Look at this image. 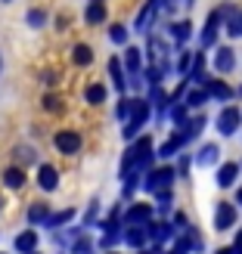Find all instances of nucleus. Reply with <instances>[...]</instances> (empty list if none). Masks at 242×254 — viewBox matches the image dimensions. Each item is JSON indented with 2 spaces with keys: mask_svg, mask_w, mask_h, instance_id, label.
I'll return each mask as SVG.
<instances>
[{
  "mask_svg": "<svg viewBox=\"0 0 242 254\" xmlns=\"http://www.w3.org/2000/svg\"><path fill=\"white\" fill-rule=\"evenodd\" d=\"M152 161V139L143 136V139H137V143L124 152V164H121V177H127L134 168H146V164Z\"/></svg>",
  "mask_w": 242,
  "mask_h": 254,
  "instance_id": "nucleus-1",
  "label": "nucleus"
},
{
  "mask_svg": "<svg viewBox=\"0 0 242 254\" xmlns=\"http://www.w3.org/2000/svg\"><path fill=\"white\" fill-rule=\"evenodd\" d=\"M131 121H127V127H124V136L127 139H134V133L140 130V127L146 124V118H149V103L146 99H134L131 103V115H127Z\"/></svg>",
  "mask_w": 242,
  "mask_h": 254,
  "instance_id": "nucleus-2",
  "label": "nucleus"
},
{
  "mask_svg": "<svg viewBox=\"0 0 242 254\" xmlns=\"http://www.w3.org/2000/svg\"><path fill=\"white\" fill-rule=\"evenodd\" d=\"M242 124V112H239V106H227L221 115H218V130L224 133V136H230V133H236V127Z\"/></svg>",
  "mask_w": 242,
  "mask_h": 254,
  "instance_id": "nucleus-3",
  "label": "nucleus"
},
{
  "mask_svg": "<svg viewBox=\"0 0 242 254\" xmlns=\"http://www.w3.org/2000/svg\"><path fill=\"white\" fill-rule=\"evenodd\" d=\"M174 177L177 174L171 168H156V171L149 174V180H146V189H149V192H161V189H168L174 183Z\"/></svg>",
  "mask_w": 242,
  "mask_h": 254,
  "instance_id": "nucleus-4",
  "label": "nucleus"
},
{
  "mask_svg": "<svg viewBox=\"0 0 242 254\" xmlns=\"http://www.w3.org/2000/svg\"><path fill=\"white\" fill-rule=\"evenodd\" d=\"M236 226V208L230 205V201H221L218 211H214V230H233Z\"/></svg>",
  "mask_w": 242,
  "mask_h": 254,
  "instance_id": "nucleus-5",
  "label": "nucleus"
},
{
  "mask_svg": "<svg viewBox=\"0 0 242 254\" xmlns=\"http://www.w3.org/2000/svg\"><path fill=\"white\" fill-rule=\"evenodd\" d=\"M53 143H56V149L62 152V155H75V152H81V136L75 130H59Z\"/></svg>",
  "mask_w": 242,
  "mask_h": 254,
  "instance_id": "nucleus-6",
  "label": "nucleus"
},
{
  "mask_svg": "<svg viewBox=\"0 0 242 254\" xmlns=\"http://www.w3.org/2000/svg\"><path fill=\"white\" fill-rule=\"evenodd\" d=\"M205 93L214 96V99H221V103H227V99H233V96H236L233 87H230V84H224V81H218V78L205 84Z\"/></svg>",
  "mask_w": 242,
  "mask_h": 254,
  "instance_id": "nucleus-7",
  "label": "nucleus"
},
{
  "mask_svg": "<svg viewBox=\"0 0 242 254\" xmlns=\"http://www.w3.org/2000/svg\"><path fill=\"white\" fill-rule=\"evenodd\" d=\"M149 217H152V208L149 205H134L131 211L124 214V223L127 226H143V223H149Z\"/></svg>",
  "mask_w": 242,
  "mask_h": 254,
  "instance_id": "nucleus-8",
  "label": "nucleus"
},
{
  "mask_svg": "<svg viewBox=\"0 0 242 254\" xmlns=\"http://www.w3.org/2000/svg\"><path fill=\"white\" fill-rule=\"evenodd\" d=\"M37 183H41V189H47V192H53V189L59 186V174L53 164H41V171H37Z\"/></svg>",
  "mask_w": 242,
  "mask_h": 254,
  "instance_id": "nucleus-9",
  "label": "nucleus"
},
{
  "mask_svg": "<svg viewBox=\"0 0 242 254\" xmlns=\"http://www.w3.org/2000/svg\"><path fill=\"white\" fill-rule=\"evenodd\" d=\"M124 65H127V74H131L134 84H137V78H140V65H143V56H140L137 47H127V50H124Z\"/></svg>",
  "mask_w": 242,
  "mask_h": 254,
  "instance_id": "nucleus-10",
  "label": "nucleus"
},
{
  "mask_svg": "<svg viewBox=\"0 0 242 254\" xmlns=\"http://www.w3.org/2000/svg\"><path fill=\"white\" fill-rule=\"evenodd\" d=\"M146 236L149 239H156V242H168V239L174 236V226L171 223H146Z\"/></svg>",
  "mask_w": 242,
  "mask_h": 254,
  "instance_id": "nucleus-11",
  "label": "nucleus"
},
{
  "mask_svg": "<svg viewBox=\"0 0 242 254\" xmlns=\"http://www.w3.org/2000/svg\"><path fill=\"white\" fill-rule=\"evenodd\" d=\"M236 177H239V164L236 161H227V164H221V171H218V186H233L236 183Z\"/></svg>",
  "mask_w": 242,
  "mask_h": 254,
  "instance_id": "nucleus-12",
  "label": "nucleus"
},
{
  "mask_svg": "<svg viewBox=\"0 0 242 254\" xmlns=\"http://www.w3.org/2000/svg\"><path fill=\"white\" fill-rule=\"evenodd\" d=\"M34 248H37V233H34V230H25V233L16 236V251H22V254H34Z\"/></svg>",
  "mask_w": 242,
  "mask_h": 254,
  "instance_id": "nucleus-13",
  "label": "nucleus"
},
{
  "mask_svg": "<svg viewBox=\"0 0 242 254\" xmlns=\"http://www.w3.org/2000/svg\"><path fill=\"white\" fill-rule=\"evenodd\" d=\"M233 65H236L233 50H230V47H221L218 56H214V68H218V71H233Z\"/></svg>",
  "mask_w": 242,
  "mask_h": 254,
  "instance_id": "nucleus-14",
  "label": "nucleus"
},
{
  "mask_svg": "<svg viewBox=\"0 0 242 254\" xmlns=\"http://www.w3.org/2000/svg\"><path fill=\"white\" fill-rule=\"evenodd\" d=\"M146 239H149V236H146V223H143V226H131V230L124 233V242L131 245V248H143Z\"/></svg>",
  "mask_w": 242,
  "mask_h": 254,
  "instance_id": "nucleus-15",
  "label": "nucleus"
},
{
  "mask_svg": "<svg viewBox=\"0 0 242 254\" xmlns=\"http://www.w3.org/2000/svg\"><path fill=\"white\" fill-rule=\"evenodd\" d=\"M3 183H6L9 189H22V186H25V171H22V168H6V171H3Z\"/></svg>",
  "mask_w": 242,
  "mask_h": 254,
  "instance_id": "nucleus-16",
  "label": "nucleus"
},
{
  "mask_svg": "<svg viewBox=\"0 0 242 254\" xmlns=\"http://www.w3.org/2000/svg\"><path fill=\"white\" fill-rule=\"evenodd\" d=\"M72 62H75V65H90V62H93V50L87 44H78L72 50Z\"/></svg>",
  "mask_w": 242,
  "mask_h": 254,
  "instance_id": "nucleus-17",
  "label": "nucleus"
},
{
  "mask_svg": "<svg viewBox=\"0 0 242 254\" xmlns=\"http://www.w3.org/2000/svg\"><path fill=\"white\" fill-rule=\"evenodd\" d=\"M218 25H221V12H208L205 34H202V41H205V44H214V37H218Z\"/></svg>",
  "mask_w": 242,
  "mask_h": 254,
  "instance_id": "nucleus-18",
  "label": "nucleus"
},
{
  "mask_svg": "<svg viewBox=\"0 0 242 254\" xmlns=\"http://www.w3.org/2000/svg\"><path fill=\"white\" fill-rule=\"evenodd\" d=\"M218 158H221V149L211 143V146H202V152H199L196 161L202 164V168H208V164H218Z\"/></svg>",
  "mask_w": 242,
  "mask_h": 254,
  "instance_id": "nucleus-19",
  "label": "nucleus"
},
{
  "mask_svg": "<svg viewBox=\"0 0 242 254\" xmlns=\"http://www.w3.org/2000/svg\"><path fill=\"white\" fill-rule=\"evenodd\" d=\"M84 99H87L90 106H99V103H106V87H103V84H90V87L84 90Z\"/></svg>",
  "mask_w": 242,
  "mask_h": 254,
  "instance_id": "nucleus-20",
  "label": "nucleus"
},
{
  "mask_svg": "<svg viewBox=\"0 0 242 254\" xmlns=\"http://www.w3.org/2000/svg\"><path fill=\"white\" fill-rule=\"evenodd\" d=\"M47 217H50V208L44 205V201H34V205L28 208V223H34V226H37V223H44Z\"/></svg>",
  "mask_w": 242,
  "mask_h": 254,
  "instance_id": "nucleus-21",
  "label": "nucleus"
},
{
  "mask_svg": "<svg viewBox=\"0 0 242 254\" xmlns=\"http://www.w3.org/2000/svg\"><path fill=\"white\" fill-rule=\"evenodd\" d=\"M84 16H87V22H90V25H99V22H106V6L103 3H87Z\"/></svg>",
  "mask_w": 242,
  "mask_h": 254,
  "instance_id": "nucleus-22",
  "label": "nucleus"
},
{
  "mask_svg": "<svg viewBox=\"0 0 242 254\" xmlns=\"http://www.w3.org/2000/svg\"><path fill=\"white\" fill-rule=\"evenodd\" d=\"M109 74L115 81L118 90H124V71H121V59H109Z\"/></svg>",
  "mask_w": 242,
  "mask_h": 254,
  "instance_id": "nucleus-23",
  "label": "nucleus"
},
{
  "mask_svg": "<svg viewBox=\"0 0 242 254\" xmlns=\"http://www.w3.org/2000/svg\"><path fill=\"white\" fill-rule=\"evenodd\" d=\"M72 217H75V211H72V208H66V211H59V214H50V217H47L44 223H47V226H53V230H56V226H62V223H69Z\"/></svg>",
  "mask_w": 242,
  "mask_h": 254,
  "instance_id": "nucleus-24",
  "label": "nucleus"
},
{
  "mask_svg": "<svg viewBox=\"0 0 242 254\" xmlns=\"http://www.w3.org/2000/svg\"><path fill=\"white\" fill-rule=\"evenodd\" d=\"M227 31H230V37H242V9L230 16V22H227Z\"/></svg>",
  "mask_w": 242,
  "mask_h": 254,
  "instance_id": "nucleus-25",
  "label": "nucleus"
},
{
  "mask_svg": "<svg viewBox=\"0 0 242 254\" xmlns=\"http://www.w3.org/2000/svg\"><path fill=\"white\" fill-rule=\"evenodd\" d=\"M109 41L112 44H127V28H124V25H112V28H109Z\"/></svg>",
  "mask_w": 242,
  "mask_h": 254,
  "instance_id": "nucleus-26",
  "label": "nucleus"
},
{
  "mask_svg": "<svg viewBox=\"0 0 242 254\" xmlns=\"http://www.w3.org/2000/svg\"><path fill=\"white\" fill-rule=\"evenodd\" d=\"M189 34H193V25H189V19L174 25V37H177V41H189Z\"/></svg>",
  "mask_w": 242,
  "mask_h": 254,
  "instance_id": "nucleus-27",
  "label": "nucleus"
},
{
  "mask_svg": "<svg viewBox=\"0 0 242 254\" xmlns=\"http://www.w3.org/2000/svg\"><path fill=\"white\" fill-rule=\"evenodd\" d=\"M205 99H208V93H205V90H193V93H189V103H186V106L199 109V106H205Z\"/></svg>",
  "mask_w": 242,
  "mask_h": 254,
  "instance_id": "nucleus-28",
  "label": "nucleus"
},
{
  "mask_svg": "<svg viewBox=\"0 0 242 254\" xmlns=\"http://www.w3.org/2000/svg\"><path fill=\"white\" fill-rule=\"evenodd\" d=\"M171 201H174V198H171L168 189H164V192H159V211H161V214H168V211H171Z\"/></svg>",
  "mask_w": 242,
  "mask_h": 254,
  "instance_id": "nucleus-29",
  "label": "nucleus"
},
{
  "mask_svg": "<svg viewBox=\"0 0 242 254\" xmlns=\"http://www.w3.org/2000/svg\"><path fill=\"white\" fill-rule=\"evenodd\" d=\"M44 22H47V16H44L41 9H31V12H28V25H34V28H41Z\"/></svg>",
  "mask_w": 242,
  "mask_h": 254,
  "instance_id": "nucleus-30",
  "label": "nucleus"
},
{
  "mask_svg": "<svg viewBox=\"0 0 242 254\" xmlns=\"http://www.w3.org/2000/svg\"><path fill=\"white\" fill-rule=\"evenodd\" d=\"M90 248H93V245H90V239H78V242L72 245L75 254H90Z\"/></svg>",
  "mask_w": 242,
  "mask_h": 254,
  "instance_id": "nucleus-31",
  "label": "nucleus"
},
{
  "mask_svg": "<svg viewBox=\"0 0 242 254\" xmlns=\"http://www.w3.org/2000/svg\"><path fill=\"white\" fill-rule=\"evenodd\" d=\"M189 251H193V242H189V239H177L174 254H189Z\"/></svg>",
  "mask_w": 242,
  "mask_h": 254,
  "instance_id": "nucleus-32",
  "label": "nucleus"
},
{
  "mask_svg": "<svg viewBox=\"0 0 242 254\" xmlns=\"http://www.w3.org/2000/svg\"><path fill=\"white\" fill-rule=\"evenodd\" d=\"M44 109L47 112H62V103H59L56 96H44Z\"/></svg>",
  "mask_w": 242,
  "mask_h": 254,
  "instance_id": "nucleus-33",
  "label": "nucleus"
},
{
  "mask_svg": "<svg viewBox=\"0 0 242 254\" xmlns=\"http://www.w3.org/2000/svg\"><path fill=\"white\" fill-rule=\"evenodd\" d=\"M171 118H174V124H186V109H183V106H174Z\"/></svg>",
  "mask_w": 242,
  "mask_h": 254,
  "instance_id": "nucleus-34",
  "label": "nucleus"
},
{
  "mask_svg": "<svg viewBox=\"0 0 242 254\" xmlns=\"http://www.w3.org/2000/svg\"><path fill=\"white\" fill-rule=\"evenodd\" d=\"M202 65H205V56H196V62H193V81H202Z\"/></svg>",
  "mask_w": 242,
  "mask_h": 254,
  "instance_id": "nucleus-35",
  "label": "nucleus"
},
{
  "mask_svg": "<svg viewBox=\"0 0 242 254\" xmlns=\"http://www.w3.org/2000/svg\"><path fill=\"white\" fill-rule=\"evenodd\" d=\"M131 103H134V99H121V103H118V118L131 115Z\"/></svg>",
  "mask_w": 242,
  "mask_h": 254,
  "instance_id": "nucleus-36",
  "label": "nucleus"
},
{
  "mask_svg": "<svg viewBox=\"0 0 242 254\" xmlns=\"http://www.w3.org/2000/svg\"><path fill=\"white\" fill-rule=\"evenodd\" d=\"M189 65H193V56H189V53H183V56H180V71L186 74V71H189Z\"/></svg>",
  "mask_w": 242,
  "mask_h": 254,
  "instance_id": "nucleus-37",
  "label": "nucleus"
},
{
  "mask_svg": "<svg viewBox=\"0 0 242 254\" xmlns=\"http://www.w3.org/2000/svg\"><path fill=\"white\" fill-rule=\"evenodd\" d=\"M16 155H19V161H31V158H34V155H31V149H19Z\"/></svg>",
  "mask_w": 242,
  "mask_h": 254,
  "instance_id": "nucleus-38",
  "label": "nucleus"
},
{
  "mask_svg": "<svg viewBox=\"0 0 242 254\" xmlns=\"http://www.w3.org/2000/svg\"><path fill=\"white\" fill-rule=\"evenodd\" d=\"M183 3L189 6V0H168V3H164V6H168V9H174V6H183Z\"/></svg>",
  "mask_w": 242,
  "mask_h": 254,
  "instance_id": "nucleus-39",
  "label": "nucleus"
},
{
  "mask_svg": "<svg viewBox=\"0 0 242 254\" xmlns=\"http://www.w3.org/2000/svg\"><path fill=\"white\" fill-rule=\"evenodd\" d=\"M174 223H177V226H189V220H186V214H177V217H174Z\"/></svg>",
  "mask_w": 242,
  "mask_h": 254,
  "instance_id": "nucleus-40",
  "label": "nucleus"
},
{
  "mask_svg": "<svg viewBox=\"0 0 242 254\" xmlns=\"http://www.w3.org/2000/svg\"><path fill=\"white\" fill-rule=\"evenodd\" d=\"M186 171H189V158L183 155V158H180V174H186Z\"/></svg>",
  "mask_w": 242,
  "mask_h": 254,
  "instance_id": "nucleus-41",
  "label": "nucleus"
},
{
  "mask_svg": "<svg viewBox=\"0 0 242 254\" xmlns=\"http://www.w3.org/2000/svg\"><path fill=\"white\" fill-rule=\"evenodd\" d=\"M218 254H233V248H221V251H218Z\"/></svg>",
  "mask_w": 242,
  "mask_h": 254,
  "instance_id": "nucleus-42",
  "label": "nucleus"
},
{
  "mask_svg": "<svg viewBox=\"0 0 242 254\" xmlns=\"http://www.w3.org/2000/svg\"><path fill=\"white\" fill-rule=\"evenodd\" d=\"M236 201H239V205H242V189H239V192H236Z\"/></svg>",
  "mask_w": 242,
  "mask_h": 254,
  "instance_id": "nucleus-43",
  "label": "nucleus"
},
{
  "mask_svg": "<svg viewBox=\"0 0 242 254\" xmlns=\"http://www.w3.org/2000/svg\"><path fill=\"white\" fill-rule=\"evenodd\" d=\"M90 3H103V0H90Z\"/></svg>",
  "mask_w": 242,
  "mask_h": 254,
  "instance_id": "nucleus-44",
  "label": "nucleus"
},
{
  "mask_svg": "<svg viewBox=\"0 0 242 254\" xmlns=\"http://www.w3.org/2000/svg\"><path fill=\"white\" fill-rule=\"evenodd\" d=\"M140 254H149V251H140Z\"/></svg>",
  "mask_w": 242,
  "mask_h": 254,
  "instance_id": "nucleus-45",
  "label": "nucleus"
},
{
  "mask_svg": "<svg viewBox=\"0 0 242 254\" xmlns=\"http://www.w3.org/2000/svg\"><path fill=\"white\" fill-rule=\"evenodd\" d=\"M0 205H3V201H0Z\"/></svg>",
  "mask_w": 242,
  "mask_h": 254,
  "instance_id": "nucleus-46",
  "label": "nucleus"
},
{
  "mask_svg": "<svg viewBox=\"0 0 242 254\" xmlns=\"http://www.w3.org/2000/svg\"><path fill=\"white\" fill-rule=\"evenodd\" d=\"M0 65H3V62H0Z\"/></svg>",
  "mask_w": 242,
  "mask_h": 254,
  "instance_id": "nucleus-47",
  "label": "nucleus"
},
{
  "mask_svg": "<svg viewBox=\"0 0 242 254\" xmlns=\"http://www.w3.org/2000/svg\"><path fill=\"white\" fill-rule=\"evenodd\" d=\"M6 3H9V0H6Z\"/></svg>",
  "mask_w": 242,
  "mask_h": 254,
  "instance_id": "nucleus-48",
  "label": "nucleus"
}]
</instances>
